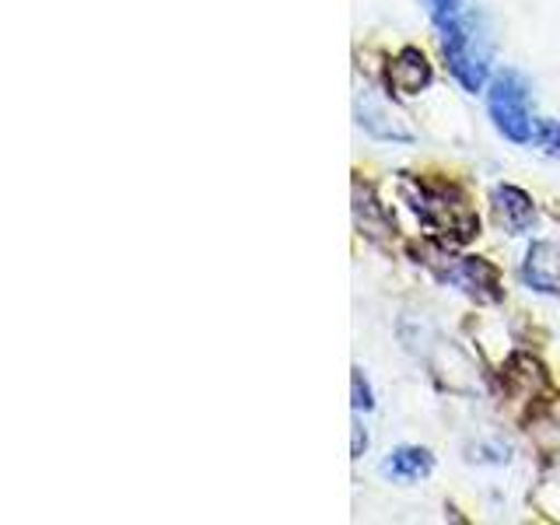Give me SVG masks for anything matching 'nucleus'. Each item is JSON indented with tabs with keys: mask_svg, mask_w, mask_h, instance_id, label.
<instances>
[{
	"mask_svg": "<svg viewBox=\"0 0 560 525\" xmlns=\"http://www.w3.org/2000/svg\"><path fill=\"white\" fill-rule=\"evenodd\" d=\"M399 197L417 214L420 224H428L434 235H445L448 242H469L480 235L477 210L466 203V197L452 183H431L424 175H399Z\"/></svg>",
	"mask_w": 560,
	"mask_h": 525,
	"instance_id": "nucleus-1",
	"label": "nucleus"
},
{
	"mask_svg": "<svg viewBox=\"0 0 560 525\" xmlns=\"http://www.w3.org/2000/svg\"><path fill=\"white\" fill-rule=\"evenodd\" d=\"M487 95V116L494 122V130L512 140V144H533V113H529V81L518 70L504 67L498 70L490 84L483 88Z\"/></svg>",
	"mask_w": 560,
	"mask_h": 525,
	"instance_id": "nucleus-2",
	"label": "nucleus"
},
{
	"mask_svg": "<svg viewBox=\"0 0 560 525\" xmlns=\"http://www.w3.org/2000/svg\"><path fill=\"white\" fill-rule=\"evenodd\" d=\"M442 32V52H445V63H448V74L459 81L469 95L483 92L490 84V43L487 35L477 28V18L463 14L459 22H452Z\"/></svg>",
	"mask_w": 560,
	"mask_h": 525,
	"instance_id": "nucleus-3",
	"label": "nucleus"
},
{
	"mask_svg": "<svg viewBox=\"0 0 560 525\" xmlns=\"http://www.w3.org/2000/svg\"><path fill=\"white\" fill-rule=\"evenodd\" d=\"M442 277L459 291H466L469 298L483 302V305H498L504 298L501 273H498L494 262L483 259V256H459L455 262H448V270Z\"/></svg>",
	"mask_w": 560,
	"mask_h": 525,
	"instance_id": "nucleus-4",
	"label": "nucleus"
},
{
	"mask_svg": "<svg viewBox=\"0 0 560 525\" xmlns=\"http://www.w3.org/2000/svg\"><path fill=\"white\" fill-rule=\"evenodd\" d=\"M385 81H389V88H393V92H399V95L428 92L431 81H434L428 52L420 49V46H402L396 57L389 60V67H385Z\"/></svg>",
	"mask_w": 560,
	"mask_h": 525,
	"instance_id": "nucleus-5",
	"label": "nucleus"
},
{
	"mask_svg": "<svg viewBox=\"0 0 560 525\" xmlns=\"http://www.w3.org/2000/svg\"><path fill=\"white\" fill-rule=\"evenodd\" d=\"M522 280L525 288L539 294H560V245L550 238H536L522 259Z\"/></svg>",
	"mask_w": 560,
	"mask_h": 525,
	"instance_id": "nucleus-6",
	"label": "nucleus"
},
{
	"mask_svg": "<svg viewBox=\"0 0 560 525\" xmlns=\"http://www.w3.org/2000/svg\"><path fill=\"white\" fill-rule=\"evenodd\" d=\"M490 203H494V210H498V221L512 235L529 232V228L536 224V203H533V197L525 189L512 186V183L494 186V192H490Z\"/></svg>",
	"mask_w": 560,
	"mask_h": 525,
	"instance_id": "nucleus-7",
	"label": "nucleus"
},
{
	"mask_svg": "<svg viewBox=\"0 0 560 525\" xmlns=\"http://www.w3.org/2000/svg\"><path fill=\"white\" fill-rule=\"evenodd\" d=\"M354 221H358V232L368 242H385L396 232V221L389 218V210L378 203L372 186L361 179H354Z\"/></svg>",
	"mask_w": 560,
	"mask_h": 525,
	"instance_id": "nucleus-8",
	"label": "nucleus"
},
{
	"mask_svg": "<svg viewBox=\"0 0 560 525\" xmlns=\"http://www.w3.org/2000/svg\"><path fill=\"white\" fill-rule=\"evenodd\" d=\"M431 469H434V455L420 445H399L385 455L378 466L382 477H389L396 483H417V480L431 477Z\"/></svg>",
	"mask_w": 560,
	"mask_h": 525,
	"instance_id": "nucleus-9",
	"label": "nucleus"
},
{
	"mask_svg": "<svg viewBox=\"0 0 560 525\" xmlns=\"http://www.w3.org/2000/svg\"><path fill=\"white\" fill-rule=\"evenodd\" d=\"M358 122H361V130L372 133L375 140H396V144H410L413 140V133L402 130L396 122V116H389L385 113V105H378L372 98L358 102Z\"/></svg>",
	"mask_w": 560,
	"mask_h": 525,
	"instance_id": "nucleus-10",
	"label": "nucleus"
},
{
	"mask_svg": "<svg viewBox=\"0 0 560 525\" xmlns=\"http://www.w3.org/2000/svg\"><path fill=\"white\" fill-rule=\"evenodd\" d=\"M533 144H536L542 154L560 158V122H557V119H547V116H539V119L533 122Z\"/></svg>",
	"mask_w": 560,
	"mask_h": 525,
	"instance_id": "nucleus-11",
	"label": "nucleus"
},
{
	"mask_svg": "<svg viewBox=\"0 0 560 525\" xmlns=\"http://www.w3.org/2000/svg\"><path fill=\"white\" fill-rule=\"evenodd\" d=\"M466 0H424V8H428V18H431V25L434 28H445L452 22H459V18L466 14Z\"/></svg>",
	"mask_w": 560,
	"mask_h": 525,
	"instance_id": "nucleus-12",
	"label": "nucleus"
},
{
	"mask_svg": "<svg viewBox=\"0 0 560 525\" xmlns=\"http://www.w3.org/2000/svg\"><path fill=\"white\" fill-rule=\"evenodd\" d=\"M350 402H354V410H375V396H372V385H368L361 368H354V375H350Z\"/></svg>",
	"mask_w": 560,
	"mask_h": 525,
	"instance_id": "nucleus-13",
	"label": "nucleus"
},
{
	"mask_svg": "<svg viewBox=\"0 0 560 525\" xmlns=\"http://www.w3.org/2000/svg\"><path fill=\"white\" fill-rule=\"evenodd\" d=\"M350 434H354V445H350V455H354V459H361V452L368 448V434L361 431V424L350 428Z\"/></svg>",
	"mask_w": 560,
	"mask_h": 525,
	"instance_id": "nucleus-14",
	"label": "nucleus"
}]
</instances>
